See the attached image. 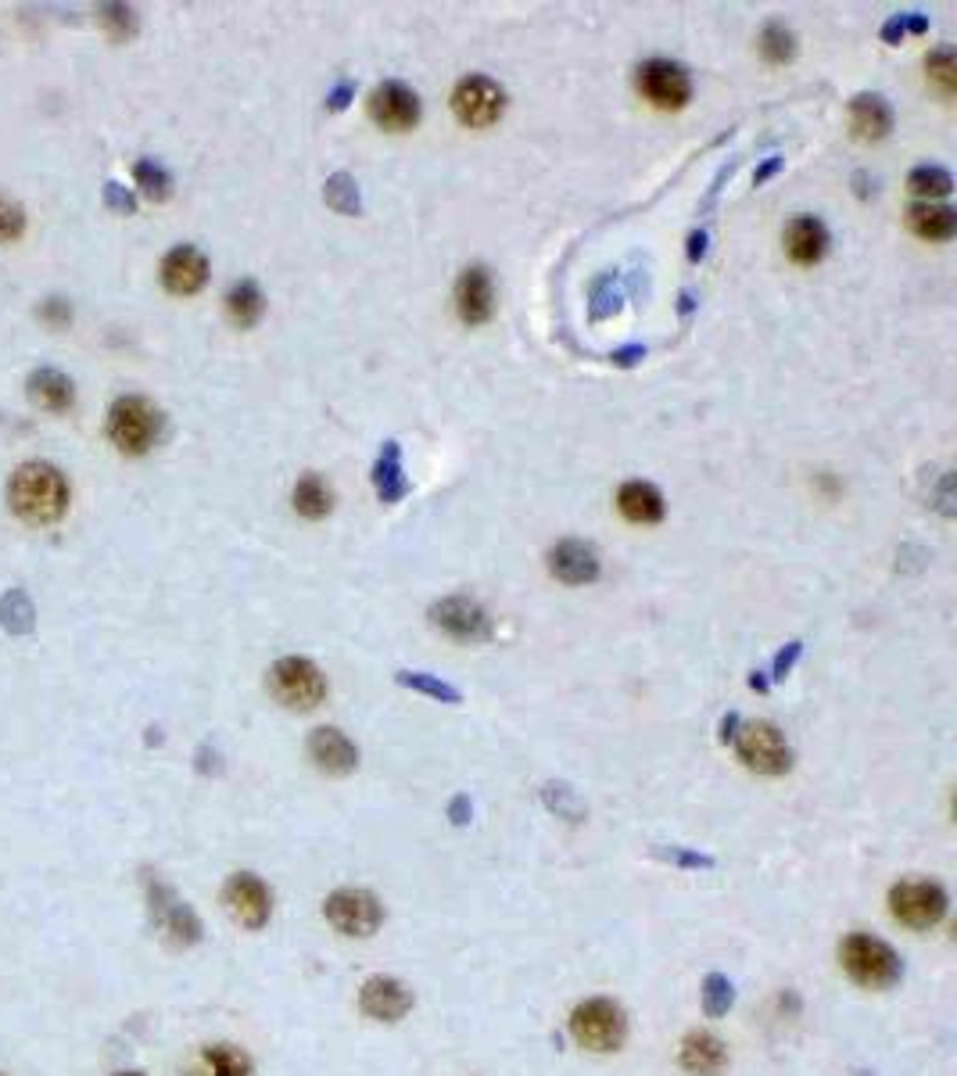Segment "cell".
I'll return each mask as SVG.
<instances>
[{
    "mask_svg": "<svg viewBox=\"0 0 957 1076\" xmlns=\"http://www.w3.org/2000/svg\"><path fill=\"white\" fill-rule=\"evenodd\" d=\"M137 184L144 187V195H148L151 201H161V198H166L169 195V187H172V180H169V172L166 169H161L158 162H151V158H144V162H137Z\"/></svg>",
    "mask_w": 957,
    "mask_h": 1076,
    "instance_id": "37",
    "label": "cell"
},
{
    "mask_svg": "<svg viewBox=\"0 0 957 1076\" xmlns=\"http://www.w3.org/2000/svg\"><path fill=\"white\" fill-rule=\"evenodd\" d=\"M431 621H434V629H442L456 642H481L492 635V621H489V614H484V606L466 600V596H448L442 603H434Z\"/></svg>",
    "mask_w": 957,
    "mask_h": 1076,
    "instance_id": "11",
    "label": "cell"
},
{
    "mask_svg": "<svg viewBox=\"0 0 957 1076\" xmlns=\"http://www.w3.org/2000/svg\"><path fill=\"white\" fill-rule=\"evenodd\" d=\"M760 55H764V61H771V66H786V61H792V55H797V37H792L782 22H771V26H764V33H760Z\"/></svg>",
    "mask_w": 957,
    "mask_h": 1076,
    "instance_id": "31",
    "label": "cell"
},
{
    "mask_svg": "<svg viewBox=\"0 0 957 1076\" xmlns=\"http://www.w3.org/2000/svg\"><path fill=\"white\" fill-rule=\"evenodd\" d=\"M907 223L921 240H950L957 234V213L947 205H911Z\"/></svg>",
    "mask_w": 957,
    "mask_h": 1076,
    "instance_id": "25",
    "label": "cell"
},
{
    "mask_svg": "<svg viewBox=\"0 0 957 1076\" xmlns=\"http://www.w3.org/2000/svg\"><path fill=\"white\" fill-rule=\"evenodd\" d=\"M907 187H911L918 198H947L954 190V180H950V172L939 166H918L911 176H907Z\"/></svg>",
    "mask_w": 957,
    "mask_h": 1076,
    "instance_id": "33",
    "label": "cell"
},
{
    "mask_svg": "<svg viewBox=\"0 0 957 1076\" xmlns=\"http://www.w3.org/2000/svg\"><path fill=\"white\" fill-rule=\"evenodd\" d=\"M800 653H803V642H789V646L775 657V679H786V674L792 671V664H797Z\"/></svg>",
    "mask_w": 957,
    "mask_h": 1076,
    "instance_id": "41",
    "label": "cell"
},
{
    "mask_svg": "<svg viewBox=\"0 0 957 1076\" xmlns=\"http://www.w3.org/2000/svg\"><path fill=\"white\" fill-rule=\"evenodd\" d=\"M208 280V259L190 245L172 248L166 259H161V284L172 295H194L201 292Z\"/></svg>",
    "mask_w": 957,
    "mask_h": 1076,
    "instance_id": "16",
    "label": "cell"
},
{
    "mask_svg": "<svg viewBox=\"0 0 957 1076\" xmlns=\"http://www.w3.org/2000/svg\"><path fill=\"white\" fill-rule=\"evenodd\" d=\"M269 693L290 711H313L327 697V679L305 657H284L269 668Z\"/></svg>",
    "mask_w": 957,
    "mask_h": 1076,
    "instance_id": "4",
    "label": "cell"
},
{
    "mask_svg": "<svg viewBox=\"0 0 957 1076\" xmlns=\"http://www.w3.org/2000/svg\"><path fill=\"white\" fill-rule=\"evenodd\" d=\"M158 431H161V413L148 403V398L126 395L108 413V435L129 456L148 453L158 438Z\"/></svg>",
    "mask_w": 957,
    "mask_h": 1076,
    "instance_id": "6",
    "label": "cell"
},
{
    "mask_svg": "<svg viewBox=\"0 0 957 1076\" xmlns=\"http://www.w3.org/2000/svg\"><path fill=\"white\" fill-rule=\"evenodd\" d=\"M728 1066V1048L721 1037H713L707 1030L689 1034L681 1040V1069L692 1076H718Z\"/></svg>",
    "mask_w": 957,
    "mask_h": 1076,
    "instance_id": "21",
    "label": "cell"
},
{
    "mask_svg": "<svg viewBox=\"0 0 957 1076\" xmlns=\"http://www.w3.org/2000/svg\"><path fill=\"white\" fill-rule=\"evenodd\" d=\"M750 685H753V689H760V693H768V682H764V679H760V671H757V674H753V679H750Z\"/></svg>",
    "mask_w": 957,
    "mask_h": 1076,
    "instance_id": "50",
    "label": "cell"
},
{
    "mask_svg": "<svg viewBox=\"0 0 957 1076\" xmlns=\"http://www.w3.org/2000/svg\"><path fill=\"white\" fill-rule=\"evenodd\" d=\"M105 198H108V205H111V208H119V213H126V216L137 208V205H134V198H129L119 184H108V187H105Z\"/></svg>",
    "mask_w": 957,
    "mask_h": 1076,
    "instance_id": "42",
    "label": "cell"
},
{
    "mask_svg": "<svg viewBox=\"0 0 957 1076\" xmlns=\"http://www.w3.org/2000/svg\"><path fill=\"white\" fill-rule=\"evenodd\" d=\"M101 22L105 29L116 40H126V37H134V29H137V19H134V11L122 8V4H105L101 8Z\"/></svg>",
    "mask_w": 957,
    "mask_h": 1076,
    "instance_id": "38",
    "label": "cell"
},
{
    "mask_svg": "<svg viewBox=\"0 0 957 1076\" xmlns=\"http://www.w3.org/2000/svg\"><path fill=\"white\" fill-rule=\"evenodd\" d=\"M850 126L861 140H882L894 130V108L879 93H857L850 101Z\"/></svg>",
    "mask_w": 957,
    "mask_h": 1076,
    "instance_id": "22",
    "label": "cell"
},
{
    "mask_svg": "<svg viewBox=\"0 0 957 1076\" xmlns=\"http://www.w3.org/2000/svg\"><path fill=\"white\" fill-rule=\"evenodd\" d=\"M323 198H327V205L341 216H359V208H363L359 187H355V180L348 172H334L327 180V187H323Z\"/></svg>",
    "mask_w": 957,
    "mask_h": 1076,
    "instance_id": "30",
    "label": "cell"
},
{
    "mask_svg": "<svg viewBox=\"0 0 957 1076\" xmlns=\"http://www.w3.org/2000/svg\"><path fill=\"white\" fill-rule=\"evenodd\" d=\"M889 911L904 926L929 929L947 915V894L936 882H897L889 890Z\"/></svg>",
    "mask_w": 957,
    "mask_h": 1076,
    "instance_id": "8",
    "label": "cell"
},
{
    "mask_svg": "<svg viewBox=\"0 0 957 1076\" xmlns=\"http://www.w3.org/2000/svg\"><path fill=\"white\" fill-rule=\"evenodd\" d=\"M226 313H230L237 327H255L266 313V295L258 292L255 280H240L230 287V295H226Z\"/></svg>",
    "mask_w": 957,
    "mask_h": 1076,
    "instance_id": "27",
    "label": "cell"
},
{
    "mask_svg": "<svg viewBox=\"0 0 957 1076\" xmlns=\"http://www.w3.org/2000/svg\"><path fill=\"white\" fill-rule=\"evenodd\" d=\"M703 255H707V234L700 230V234H692V237H689V259H692V263H700Z\"/></svg>",
    "mask_w": 957,
    "mask_h": 1076,
    "instance_id": "46",
    "label": "cell"
},
{
    "mask_svg": "<svg viewBox=\"0 0 957 1076\" xmlns=\"http://www.w3.org/2000/svg\"><path fill=\"white\" fill-rule=\"evenodd\" d=\"M122 1076H144V1073H122Z\"/></svg>",
    "mask_w": 957,
    "mask_h": 1076,
    "instance_id": "51",
    "label": "cell"
},
{
    "mask_svg": "<svg viewBox=\"0 0 957 1076\" xmlns=\"http://www.w3.org/2000/svg\"><path fill=\"white\" fill-rule=\"evenodd\" d=\"M348 98H352V83H341L327 101H330V108H334V111H341V108L348 105Z\"/></svg>",
    "mask_w": 957,
    "mask_h": 1076,
    "instance_id": "47",
    "label": "cell"
},
{
    "mask_svg": "<svg viewBox=\"0 0 957 1076\" xmlns=\"http://www.w3.org/2000/svg\"><path fill=\"white\" fill-rule=\"evenodd\" d=\"M151 908H155L161 929H166L169 940H172L176 947H190V944H198V937H201V922L194 919V911H190L187 905L172 901V894H169L166 887H158V882L151 887Z\"/></svg>",
    "mask_w": 957,
    "mask_h": 1076,
    "instance_id": "19",
    "label": "cell"
},
{
    "mask_svg": "<svg viewBox=\"0 0 957 1076\" xmlns=\"http://www.w3.org/2000/svg\"><path fill=\"white\" fill-rule=\"evenodd\" d=\"M618 506L631 524H657L663 517V495L649 481H628V485H621Z\"/></svg>",
    "mask_w": 957,
    "mask_h": 1076,
    "instance_id": "23",
    "label": "cell"
},
{
    "mask_svg": "<svg viewBox=\"0 0 957 1076\" xmlns=\"http://www.w3.org/2000/svg\"><path fill=\"white\" fill-rule=\"evenodd\" d=\"M739 761L757 776H786L792 764V750L786 736L771 721H746V725L732 736Z\"/></svg>",
    "mask_w": 957,
    "mask_h": 1076,
    "instance_id": "3",
    "label": "cell"
},
{
    "mask_svg": "<svg viewBox=\"0 0 957 1076\" xmlns=\"http://www.w3.org/2000/svg\"><path fill=\"white\" fill-rule=\"evenodd\" d=\"M571 1037L589 1052H618L628 1037V1019L621 1005L606 998H592L574 1008L571 1016Z\"/></svg>",
    "mask_w": 957,
    "mask_h": 1076,
    "instance_id": "5",
    "label": "cell"
},
{
    "mask_svg": "<svg viewBox=\"0 0 957 1076\" xmlns=\"http://www.w3.org/2000/svg\"><path fill=\"white\" fill-rule=\"evenodd\" d=\"M639 359H645V348L642 345H628L621 352H613V363H618V366H635Z\"/></svg>",
    "mask_w": 957,
    "mask_h": 1076,
    "instance_id": "43",
    "label": "cell"
},
{
    "mask_svg": "<svg viewBox=\"0 0 957 1076\" xmlns=\"http://www.w3.org/2000/svg\"><path fill=\"white\" fill-rule=\"evenodd\" d=\"M205 1069L208 1076H251V1058L234 1044H213L205 1052Z\"/></svg>",
    "mask_w": 957,
    "mask_h": 1076,
    "instance_id": "29",
    "label": "cell"
},
{
    "mask_svg": "<svg viewBox=\"0 0 957 1076\" xmlns=\"http://www.w3.org/2000/svg\"><path fill=\"white\" fill-rule=\"evenodd\" d=\"M926 72H929V83L944 93V98H954V87H957V61L950 47H936V51L926 58Z\"/></svg>",
    "mask_w": 957,
    "mask_h": 1076,
    "instance_id": "34",
    "label": "cell"
},
{
    "mask_svg": "<svg viewBox=\"0 0 957 1076\" xmlns=\"http://www.w3.org/2000/svg\"><path fill=\"white\" fill-rule=\"evenodd\" d=\"M395 679H398V685L413 689V693L434 697V700H442V703H463V693H460V689H452L448 682L434 679V674H420V671H398Z\"/></svg>",
    "mask_w": 957,
    "mask_h": 1076,
    "instance_id": "32",
    "label": "cell"
},
{
    "mask_svg": "<svg viewBox=\"0 0 957 1076\" xmlns=\"http://www.w3.org/2000/svg\"><path fill=\"white\" fill-rule=\"evenodd\" d=\"M295 510L309 521H323L334 510V492L319 474H305L295 485Z\"/></svg>",
    "mask_w": 957,
    "mask_h": 1076,
    "instance_id": "28",
    "label": "cell"
},
{
    "mask_svg": "<svg viewBox=\"0 0 957 1076\" xmlns=\"http://www.w3.org/2000/svg\"><path fill=\"white\" fill-rule=\"evenodd\" d=\"M359 1005H363V1011L369 1019L398 1023L405 1011L413 1008V994H410V987L398 984V979H392V976H369L363 984Z\"/></svg>",
    "mask_w": 957,
    "mask_h": 1076,
    "instance_id": "15",
    "label": "cell"
},
{
    "mask_svg": "<svg viewBox=\"0 0 957 1076\" xmlns=\"http://www.w3.org/2000/svg\"><path fill=\"white\" fill-rule=\"evenodd\" d=\"M456 309L460 319L470 327L477 324H489L492 313H495V284H492V273L484 266H466L463 277L456 280Z\"/></svg>",
    "mask_w": 957,
    "mask_h": 1076,
    "instance_id": "14",
    "label": "cell"
},
{
    "mask_svg": "<svg viewBox=\"0 0 957 1076\" xmlns=\"http://www.w3.org/2000/svg\"><path fill=\"white\" fill-rule=\"evenodd\" d=\"M369 119L381 130L405 134L420 122V98L405 83H381L369 93Z\"/></svg>",
    "mask_w": 957,
    "mask_h": 1076,
    "instance_id": "13",
    "label": "cell"
},
{
    "mask_svg": "<svg viewBox=\"0 0 957 1076\" xmlns=\"http://www.w3.org/2000/svg\"><path fill=\"white\" fill-rule=\"evenodd\" d=\"M639 90L645 101H653L657 108H685L692 98V83H689V72L674 66V61H663L653 58L645 61L639 69Z\"/></svg>",
    "mask_w": 957,
    "mask_h": 1076,
    "instance_id": "10",
    "label": "cell"
},
{
    "mask_svg": "<svg viewBox=\"0 0 957 1076\" xmlns=\"http://www.w3.org/2000/svg\"><path fill=\"white\" fill-rule=\"evenodd\" d=\"M309 758L316 761L319 772L327 776H348L359 764V750L341 729H316L309 736Z\"/></svg>",
    "mask_w": 957,
    "mask_h": 1076,
    "instance_id": "18",
    "label": "cell"
},
{
    "mask_svg": "<svg viewBox=\"0 0 957 1076\" xmlns=\"http://www.w3.org/2000/svg\"><path fill=\"white\" fill-rule=\"evenodd\" d=\"M900 37H904V14H894V19L882 26V40L886 43H900Z\"/></svg>",
    "mask_w": 957,
    "mask_h": 1076,
    "instance_id": "44",
    "label": "cell"
},
{
    "mask_svg": "<svg viewBox=\"0 0 957 1076\" xmlns=\"http://www.w3.org/2000/svg\"><path fill=\"white\" fill-rule=\"evenodd\" d=\"M8 503L29 524H55L69 510V485L51 463H22L11 474Z\"/></svg>",
    "mask_w": 957,
    "mask_h": 1076,
    "instance_id": "1",
    "label": "cell"
},
{
    "mask_svg": "<svg viewBox=\"0 0 957 1076\" xmlns=\"http://www.w3.org/2000/svg\"><path fill=\"white\" fill-rule=\"evenodd\" d=\"M904 29H911V33H926L929 19H921V14H904Z\"/></svg>",
    "mask_w": 957,
    "mask_h": 1076,
    "instance_id": "48",
    "label": "cell"
},
{
    "mask_svg": "<svg viewBox=\"0 0 957 1076\" xmlns=\"http://www.w3.org/2000/svg\"><path fill=\"white\" fill-rule=\"evenodd\" d=\"M502 108H506V93L489 76H466L452 93V111L470 130H484V126L499 122Z\"/></svg>",
    "mask_w": 957,
    "mask_h": 1076,
    "instance_id": "9",
    "label": "cell"
},
{
    "mask_svg": "<svg viewBox=\"0 0 957 1076\" xmlns=\"http://www.w3.org/2000/svg\"><path fill=\"white\" fill-rule=\"evenodd\" d=\"M839 958L854 984H861L868 990H886L900 979V958L894 955V947L868 934H854L842 940Z\"/></svg>",
    "mask_w": 957,
    "mask_h": 1076,
    "instance_id": "2",
    "label": "cell"
},
{
    "mask_svg": "<svg viewBox=\"0 0 957 1076\" xmlns=\"http://www.w3.org/2000/svg\"><path fill=\"white\" fill-rule=\"evenodd\" d=\"M22 230H26V213L11 198L0 195V245H4V240H14Z\"/></svg>",
    "mask_w": 957,
    "mask_h": 1076,
    "instance_id": "39",
    "label": "cell"
},
{
    "mask_svg": "<svg viewBox=\"0 0 957 1076\" xmlns=\"http://www.w3.org/2000/svg\"><path fill=\"white\" fill-rule=\"evenodd\" d=\"M732 1001H736V990H732V984H728V976H721V973L707 976V984H703L707 1016H724V1011L732 1008Z\"/></svg>",
    "mask_w": 957,
    "mask_h": 1076,
    "instance_id": "36",
    "label": "cell"
},
{
    "mask_svg": "<svg viewBox=\"0 0 957 1076\" xmlns=\"http://www.w3.org/2000/svg\"><path fill=\"white\" fill-rule=\"evenodd\" d=\"M29 395L51 413H61V409H69L76 403L72 381L65 374H58V371H37V374H32L29 377Z\"/></svg>",
    "mask_w": 957,
    "mask_h": 1076,
    "instance_id": "26",
    "label": "cell"
},
{
    "mask_svg": "<svg viewBox=\"0 0 957 1076\" xmlns=\"http://www.w3.org/2000/svg\"><path fill=\"white\" fill-rule=\"evenodd\" d=\"M327 922L345 937H373L384 922V908L369 890H337L327 897Z\"/></svg>",
    "mask_w": 957,
    "mask_h": 1076,
    "instance_id": "7",
    "label": "cell"
},
{
    "mask_svg": "<svg viewBox=\"0 0 957 1076\" xmlns=\"http://www.w3.org/2000/svg\"><path fill=\"white\" fill-rule=\"evenodd\" d=\"M40 319H43V324H51V327H65V324H69V305H65L61 298H47L40 305Z\"/></svg>",
    "mask_w": 957,
    "mask_h": 1076,
    "instance_id": "40",
    "label": "cell"
},
{
    "mask_svg": "<svg viewBox=\"0 0 957 1076\" xmlns=\"http://www.w3.org/2000/svg\"><path fill=\"white\" fill-rule=\"evenodd\" d=\"M373 485H377L381 503H398V500L410 495V481L402 477V448H398V442L384 445L377 467H373Z\"/></svg>",
    "mask_w": 957,
    "mask_h": 1076,
    "instance_id": "24",
    "label": "cell"
},
{
    "mask_svg": "<svg viewBox=\"0 0 957 1076\" xmlns=\"http://www.w3.org/2000/svg\"><path fill=\"white\" fill-rule=\"evenodd\" d=\"M778 169H782V158L775 155V158H768V162H764V166H760V169L753 172V184H757V187H760V184H768V180H771V176H775Z\"/></svg>",
    "mask_w": 957,
    "mask_h": 1076,
    "instance_id": "45",
    "label": "cell"
},
{
    "mask_svg": "<svg viewBox=\"0 0 957 1076\" xmlns=\"http://www.w3.org/2000/svg\"><path fill=\"white\" fill-rule=\"evenodd\" d=\"M452 822H456V826H463L466 822V797H456V800H452Z\"/></svg>",
    "mask_w": 957,
    "mask_h": 1076,
    "instance_id": "49",
    "label": "cell"
},
{
    "mask_svg": "<svg viewBox=\"0 0 957 1076\" xmlns=\"http://www.w3.org/2000/svg\"><path fill=\"white\" fill-rule=\"evenodd\" d=\"M0 624L14 635H26L32 629V603L26 592L11 589L4 600H0Z\"/></svg>",
    "mask_w": 957,
    "mask_h": 1076,
    "instance_id": "35",
    "label": "cell"
},
{
    "mask_svg": "<svg viewBox=\"0 0 957 1076\" xmlns=\"http://www.w3.org/2000/svg\"><path fill=\"white\" fill-rule=\"evenodd\" d=\"M549 571H553L563 585H589L599 578V553L589 542L566 539L549 553Z\"/></svg>",
    "mask_w": 957,
    "mask_h": 1076,
    "instance_id": "17",
    "label": "cell"
},
{
    "mask_svg": "<svg viewBox=\"0 0 957 1076\" xmlns=\"http://www.w3.org/2000/svg\"><path fill=\"white\" fill-rule=\"evenodd\" d=\"M223 905L226 911L234 915L240 926L248 929H263L269 922V911H273V897L266 890L263 879H255L251 872H237L230 882H226L223 890Z\"/></svg>",
    "mask_w": 957,
    "mask_h": 1076,
    "instance_id": "12",
    "label": "cell"
},
{
    "mask_svg": "<svg viewBox=\"0 0 957 1076\" xmlns=\"http://www.w3.org/2000/svg\"><path fill=\"white\" fill-rule=\"evenodd\" d=\"M825 248H829V230L815 216H797L786 227V251L797 266H815L821 263Z\"/></svg>",
    "mask_w": 957,
    "mask_h": 1076,
    "instance_id": "20",
    "label": "cell"
}]
</instances>
